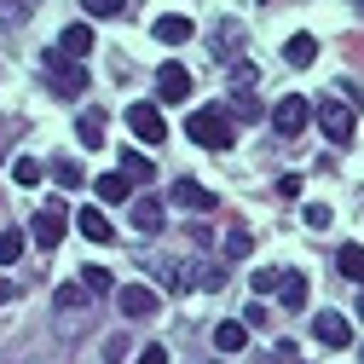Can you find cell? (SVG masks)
I'll return each instance as SVG.
<instances>
[{
  "mask_svg": "<svg viewBox=\"0 0 364 364\" xmlns=\"http://www.w3.org/2000/svg\"><path fill=\"white\" fill-rule=\"evenodd\" d=\"M191 139L203 145V151H232L237 145V116L225 110V105H203V110H191Z\"/></svg>",
  "mask_w": 364,
  "mask_h": 364,
  "instance_id": "obj_1",
  "label": "cell"
},
{
  "mask_svg": "<svg viewBox=\"0 0 364 364\" xmlns=\"http://www.w3.org/2000/svg\"><path fill=\"white\" fill-rule=\"evenodd\" d=\"M312 122L324 127L330 145H353V110H347L341 99H318V105H312Z\"/></svg>",
  "mask_w": 364,
  "mask_h": 364,
  "instance_id": "obj_2",
  "label": "cell"
},
{
  "mask_svg": "<svg viewBox=\"0 0 364 364\" xmlns=\"http://www.w3.org/2000/svg\"><path fill=\"white\" fill-rule=\"evenodd\" d=\"M127 127H133V139H139V145H162V139H168V122H162V110H156L151 99L127 105Z\"/></svg>",
  "mask_w": 364,
  "mask_h": 364,
  "instance_id": "obj_3",
  "label": "cell"
},
{
  "mask_svg": "<svg viewBox=\"0 0 364 364\" xmlns=\"http://www.w3.org/2000/svg\"><path fill=\"white\" fill-rule=\"evenodd\" d=\"M151 266V278L168 289V295H186L191 284H197V272H186V260H179V255H156V260H145Z\"/></svg>",
  "mask_w": 364,
  "mask_h": 364,
  "instance_id": "obj_4",
  "label": "cell"
},
{
  "mask_svg": "<svg viewBox=\"0 0 364 364\" xmlns=\"http://www.w3.org/2000/svg\"><path fill=\"white\" fill-rule=\"evenodd\" d=\"M306 122H312V105H306L301 93H289V99H278V105H272V127H278L284 139H295V133H306Z\"/></svg>",
  "mask_w": 364,
  "mask_h": 364,
  "instance_id": "obj_5",
  "label": "cell"
},
{
  "mask_svg": "<svg viewBox=\"0 0 364 364\" xmlns=\"http://www.w3.org/2000/svg\"><path fill=\"white\" fill-rule=\"evenodd\" d=\"M156 99L186 105V99H191V70H186V64H162V70H156Z\"/></svg>",
  "mask_w": 364,
  "mask_h": 364,
  "instance_id": "obj_6",
  "label": "cell"
},
{
  "mask_svg": "<svg viewBox=\"0 0 364 364\" xmlns=\"http://www.w3.org/2000/svg\"><path fill=\"white\" fill-rule=\"evenodd\" d=\"M116 306H122L127 318H151V312H156V289H151V284H122V289H116Z\"/></svg>",
  "mask_w": 364,
  "mask_h": 364,
  "instance_id": "obj_7",
  "label": "cell"
},
{
  "mask_svg": "<svg viewBox=\"0 0 364 364\" xmlns=\"http://www.w3.org/2000/svg\"><path fill=\"white\" fill-rule=\"evenodd\" d=\"M75 232H81L87 243H110V220H105V208H99V203L75 208Z\"/></svg>",
  "mask_w": 364,
  "mask_h": 364,
  "instance_id": "obj_8",
  "label": "cell"
},
{
  "mask_svg": "<svg viewBox=\"0 0 364 364\" xmlns=\"http://www.w3.org/2000/svg\"><path fill=\"white\" fill-rule=\"evenodd\" d=\"M318 341H324V347H353V324H347V318L341 312H318Z\"/></svg>",
  "mask_w": 364,
  "mask_h": 364,
  "instance_id": "obj_9",
  "label": "cell"
},
{
  "mask_svg": "<svg viewBox=\"0 0 364 364\" xmlns=\"http://www.w3.org/2000/svg\"><path fill=\"white\" fill-rule=\"evenodd\" d=\"M173 203L191 208V214H208V208H214V191L197 186V179H173Z\"/></svg>",
  "mask_w": 364,
  "mask_h": 364,
  "instance_id": "obj_10",
  "label": "cell"
},
{
  "mask_svg": "<svg viewBox=\"0 0 364 364\" xmlns=\"http://www.w3.org/2000/svg\"><path fill=\"white\" fill-rule=\"evenodd\" d=\"M191 35H197L191 18H179V12H162V18H156V41H162V47H186Z\"/></svg>",
  "mask_w": 364,
  "mask_h": 364,
  "instance_id": "obj_11",
  "label": "cell"
},
{
  "mask_svg": "<svg viewBox=\"0 0 364 364\" xmlns=\"http://www.w3.org/2000/svg\"><path fill=\"white\" fill-rule=\"evenodd\" d=\"M243 347H249V324H243V318L214 324V353H243Z\"/></svg>",
  "mask_w": 364,
  "mask_h": 364,
  "instance_id": "obj_12",
  "label": "cell"
},
{
  "mask_svg": "<svg viewBox=\"0 0 364 364\" xmlns=\"http://www.w3.org/2000/svg\"><path fill=\"white\" fill-rule=\"evenodd\" d=\"M29 237H35L41 249H58V243H64V220H58V208H41V214H35V232H29Z\"/></svg>",
  "mask_w": 364,
  "mask_h": 364,
  "instance_id": "obj_13",
  "label": "cell"
},
{
  "mask_svg": "<svg viewBox=\"0 0 364 364\" xmlns=\"http://www.w3.org/2000/svg\"><path fill=\"white\" fill-rule=\"evenodd\" d=\"M278 295H284V306H289V312H301V306L312 301V284H306V272H284V278H278Z\"/></svg>",
  "mask_w": 364,
  "mask_h": 364,
  "instance_id": "obj_14",
  "label": "cell"
},
{
  "mask_svg": "<svg viewBox=\"0 0 364 364\" xmlns=\"http://www.w3.org/2000/svg\"><path fill=\"white\" fill-rule=\"evenodd\" d=\"M53 93L81 99V93H87V70H81V64H58V70H53Z\"/></svg>",
  "mask_w": 364,
  "mask_h": 364,
  "instance_id": "obj_15",
  "label": "cell"
},
{
  "mask_svg": "<svg viewBox=\"0 0 364 364\" xmlns=\"http://www.w3.org/2000/svg\"><path fill=\"white\" fill-rule=\"evenodd\" d=\"M133 225H139V232H162V225H168L162 203L156 197H133Z\"/></svg>",
  "mask_w": 364,
  "mask_h": 364,
  "instance_id": "obj_16",
  "label": "cell"
},
{
  "mask_svg": "<svg viewBox=\"0 0 364 364\" xmlns=\"http://www.w3.org/2000/svg\"><path fill=\"white\" fill-rule=\"evenodd\" d=\"M312 58H318V41H312V35H289V41H284V64H289V70H306Z\"/></svg>",
  "mask_w": 364,
  "mask_h": 364,
  "instance_id": "obj_17",
  "label": "cell"
},
{
  "mask_svg": "<svg viewBox=\"0 0 364 364\" xmlns=\"http://www.w3.org/2000/svg\"><path fill=\"white\" fill-rule=\"evenodd\" d=\"M75 139H81L87 151H105V116H99V110H81V122H75Z\"/></svg>",
  "mask_w": 364,
  "mask_h": 364,
  "instance_id": "obj_18",
  "label": "cell"
},
{
  "mask_svg": "<svg viewBox=\"0 0 364 364\" xmlns=\"http://www.w3.org/2000/svg\"><path fill=\"white\" fill-rule=\"evenodd\" d=\"M58 47H64V58H70V64H75V58H87V53H93V29H87V23H70Z\"/></svg>",
  "mask_w": 364,
  "mask_h": 364,
  "instance_id": "obj_19",
  "label": "cell"
},
{
  "mask_svg": "<svg viewBox=\"0 0 364 364\" xmlns=\"http://www.w3.org/2000/svg\"><path fill=\"white\" fill-rule=\"evenodd\" d=\"M93 191H99V203H133V186H127L122 173H99Z\"/></svg>",
  "mask_w": 364,
  "mask_h": 364,
  "instance_id": "obj_20",
  "label": "cell"
},
{
  "mask_svg": "<svg viewBox=\"0 0 364 364\" xmlns=\"http://www.w3.org/2000/svg\"><path fill=\"white\" fill-rule=\"evenodd\" d=\"M336 272L353 278V284H364V243H347V249L336 255Z\"/></svg>",
  "mask_w": 364,
  "mask_h": 364,
  "instance_id": "obj_21",
  "label": "cell"
},
{
  "mask_svg": "<svg viewBox=\"0 0 364 364\" xmlns=\"http://www.w3.org/2000/svg\"><path fill=\"white\" fill-rule=\"evenodd\" d=\"M23 243H29L23 232H0V266H18L23 260Z\"/></svg>",
  "mask_w": 364,
  "mask_h": 364,
  "instance_id": "obj_22",
  "label": "cell"
},
{
  "mask_svg": "<svg viewBox=\"0 0 364 364\" xmlns=\"http://www.w3.org/2000/svg\"><path fill=\"white\" fill-rule=\"evenodd\" d=\"M81 289L87 295H110V272L105 266H81Z\"/></svg>",
  "mask_w": 364,
  "mask_h": 364,
  "instance_id": "obj_23",
  "label": "cell"
},
{
  "mask_svg": "<svg viewBox=\"0 0 364 364\" xmlns=\"http://www.w3.org/2000/svg\"><path fill=\"white\" fill-rule=\"evenodd\" d=\"M151 173H156V168H151L139 151H122V179H151Z\"/></svg>",
  "mask_w": 364,
  "mask_h": 364,
  "instance_id": "obj_24",
  "label": "cell"
},
{
  "mask_svg": "<svg viewBox=\"0 0 364 364\" xmlns=\"http://www.w3.org/2000/svg\"><path fill=\"white\" fill-rule=\"evenodd\" d=\"M93 295H87L81 284H58V312H75V306H87Z\"/></svg>",
  "mask_w": 364,
  "mask_h": 364,
  "instance_id": "obj_25",
  "label": "cell"
},
{
  "mask_svg": "<svg viewBox=\"0 0 364 364\" xmlns=\"http://www.w3.org/2000/svg\"><path fill=\"white\" fill-rule=\"evenodd\" d=\"M255 87H260V70L255 64H237L232 70V93H255Z\"/></svg>",
  "mask_w": 364,
  "mask_h": 364,
  "instance_id": "obj_26",
  "label": "cell"
},
{
  "mask_svg": "<svg viewBox=\"0 0 364 364\" xmlns=\"http://www.w3.org/2000/svg\"><path fill=\"white\" fill-rule=\"evenodd\" d=\"M237 41H243V29H237V23H220V35H214V53H225V58H232V53H237Z\"/></svg>",
  "mask_w": 364,
  "mask_h": 364,
  "instance_id": "obj_27",
  "label": "cell"
},
{
  "mask_svg": "<svg viewBox=\"0 0 364 364\" xmlns=\"http://www.w3.org/2000/svg\"><path fill=\"white\" fill-rule=\"evenodd\" d=\"M53 179H58L64 191H75V186H81V162H64V156H58V168H53Z\"/></svg>",
  "mask_w": 364,
  "mask_h": 364,
  "instance_id": "obj_28",
  "label": "cell"
},
{
  "mask_svg": "<svg viewBox=\"0 0 364 364\" xmlns=\"http://www.w3.org/2000/svg\"><path fill=\"white\" fill-rule=\"evenodd\" d=\"M81 6H87V18H122L127 0H81Z\"/></svg>",
  "mask_w": 364,
  "mask_h": 364,
  "instance_id": "obj_29",
  "label": "cell"
},
{
  "mask_svg": "<svg viewBox=\"0 0 364 364\" xmlns=\"http://www.w3.org/2000/svg\"><path fill=\"white\" fill-rule=\"evenodd\" d=\"M249 255V232L237 225V232H225V260H243Z\"/></svg>",
  "mask_w": 364,
  "mask_h": 364,
  "instance_id": "obj_30",
  "label": "cell"
},
{
  "mask_svg": "<svg viewBox=\"0 0 364 364\" xmlns=\"http://www.w3.org/2000/svg\"><path fill=\"white\" fill-rule=\"evenodd\" d=\"M12 179H18V186H41V162H29V156H18V168H12Z\"/></svg>",
  "mask_w": 364,
  "mask_h": 364,
  "instance_id": "obj_31",
  "label": "cell"
},
{
  "mask_svg": "<svg viewBox=\"0 0 364 364\" xmlns=\"http://www.w3.org/2000/svg\"><path fill=\"white\" fill-rule=\"evenodd\" d=\"M272 364H301V347L295 341H278V347H272Z\"/></svg>",
  "mask_w": 364,
  "mask_h": 364,
  "instance_id": "obj_32",
  "label": "cell"
},
{
  "mask_svg": "<svg viewBox=\"0 0 364 364\" xmlns=\"http://www.w3.org/2000/svg\"><path fill=\"white\" fill-rule=\"evenodd\" d=\"M133 364H168V347L151 341V347H139V358H133Z\"/></svg>",
  "mask_w": 364,
  "mask_h": 364,
  "instance_id": "obj_33",
  "label": "cell"
},
{
  "mask_svg": "<svg viewBox=\"0 0 364 364\" xmlns=\"http://www.w3.org/2000/svg\"><path fill=\"white\" fill-rule=\"evenodd\" d=\"M278 278H284V272H272V266H260V272H255V289H260V295H266V289H278Z\"/></svg>",
  "mask_w": 364,
  "mask_h": 364,
  "instance_id": "obj_34",
  "label": "cell"
},
{
  "mask_svg": "<svg viewBox=\"0 0 364 364\" xmlns=\"http://www.w3.org/2000/svg\"><path fill=\"white\" fill-rule=\"evenodd\" d=\"M306 225H318V232H324V225H330V208H324V203H306Z\"/></svg>",
  "mask_w": 364,
  "mask_h": 364,
  "instance_id": "obj_35",
  "label": "cell"
},
{
  "mask_svg": "<svg viewBox=\"0 0 364 364\" xmlns=\"http://www.w3.org/2000/svg\"><path fill=\"white\" fill-rule=\"evenodd\" d=\"M12 295H18V289H12V278H0V306H6Z\"/></svg>",
  "mask_w": 364,
  "mask_h": 364,
  "instance_id": "obj_36",
  "label": "cell"
},
{
  "mask_svg": "<svg viewBox=\"0 0 364 364\" xmlns=\"http://www.w3.org/2000/svg\"><path fill=\"white\" fill-rule=\"evenodd\" d=\"M353 6H358V18H364V0H353Z\"/></svg>",
  "mask_w": 364,
  "mask_h": 364,
  "instance_id": "obj_37",
  "label": "cell"
},
{
  "mask_svg": "<svg viewBox=\"0 0 364 364\" xmlns=\"http://www.w3.org/2000/svg\"><path fill=\"white\" fill-rule=\"evenodd\" d=\"M358 312H364V295H358Z\"/></svg>",
  "mask_w": 364,
  "mask_h": 364,
  "instance_id": "obj_38",
  "label": "cell"
},
{
  "mask_svg": "<svg viewBox=\"0 0 364 364\" xmlns=\"http://www.w3.org/2000/svg\"><path fill=\"white\" fill-rule=\"evenodd\" d=\"M358 358H364V341H358Z\"/></svg>",
  "mask_w": 364,
  "mask_h": 364,
  "instance_id": "obj_39",
  "label": "cell"
}]
</instances>
